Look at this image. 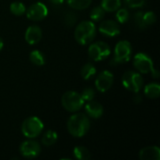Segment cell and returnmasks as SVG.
<instances>
[{"label":"cell","instance_id":"1","mask_svg":"<svg viewBox=\"0 0 160 160\" xmlns=\"http://www.w3.org/2000/svg\"><path fill=\"white\" fill-rule=\"evenodd\" d=\"M91 123L89 117L84 113H75L71 115L67 123L68 133L75 138L83 137L90 129Z\"/></svg>","mask_w":160,"mask_h":160},{"label":"cell","instance_id":"2","mask_svg":"<svg viewBox=\"0 0 160 160\" xmlns=\"http://www.w3.org/2000/svg\"><path fill=\"white\" fill-rule=\"evenodd\" d=\"M97 34V28L92 21H82L75 28V40L81 45L92 43Z\"/></svg>","mask_w":160,"mask_h":160},{"label":"cell","instance_id":"3","mask_svg":"<svg viewBox=\"0 0 160 160\" xmlns=\"http://www.w3.org/2000/svg\"><path fill=\"white\" fill-rule=\"evenodd\" d=\"M133 66L140 73L142 74L151 73L153 77L156 79H158L159 76L158 71L154 67V62L152 58L144 52H139L134 56Z\"/></svg>","mask_w":160,"mask_h":160},{"label":"cell","instance_id":"4","mask_svg":"<svg viewBox=\"0 0 160 160\" xmlns=\"http://www.w3.org/2000/svg\"><path fill=\"white\" fill-rule=\"evenodd\" d=\"M44 128L42 121L36 116L26 118L22 124V133L27 139H35L40 135Z\"/></svg>","mask_w":160,"mask_h":160},{"label":"cell","instance_id":"5","mask_svg":"<svg viewBox=\"0 0 160 160\" xmlns=\"http://www.w3.org/2000/svg\"><path fill=\"white\" fill-rule=\"evenodd\" d=\"M61 103L66 111L69 112H77L83 107L84 100L80 93L76 91H68L62 96Z\"/></svg>","mask_w":160,"mask_h":160},{"label":"cell","instance_id":"6","mask_svg":"<svg viewBox=\"0 0 160 160\" xmlns=\"http://www.w3.org/2000/svg\"><path fill=\"white\" fill-rule=\"evenodd\" d=\"M122 83L127 90L132 93H138L143 87V78L138 71L128 70L123 74Z\"/></svg>","mask_w":160,"mask_h":160},{"label":"cell","instance_id":"7","mask_svg":"<svg viewBox=\"0 0 160 160\" xmlns=\"http://www.w3.org/2000/svg\"><path fill=\"white\" fill-rule=\"evenodd\" d=\"M111 54V48L104 41H96L89 46L88 55L91 60L99 62L105 60Z\"/></svg>","mask_w":160,"mask_h":160},{"label":"cell","instance_id":"8","mask_svg":"<svg viewBox=\"0 0 160 160\" xmlns=\"http://www.w3.org/2000/svg\"><path fill=\"white\" fill-rule=\"evenodd\" d=\"M132 54V46L128 40H121L117 42L114 48V56L112 62L117 64H124L130 60Z\"/></svg>","mask_w":160,"mask_h":160},{"label":"cell","instance_id":"9","mask_svg":"<svg viewBox=\"0 0 160 160\" xmlns=\"http://www.w3.org/2000/svg\"><path fill=\"white\" fill-rule=\"evenodd\" d=\"M25 13H26V17L29 20L38 22V21H42L47 17L48 8L45 4L41 2H36L31 6H29L28 8H26Z\"/></svg>","mask_w":160,"mask_h":160},{"label":"cell","instance_id":"10","mask_svg":"<svg viewBox=\"0 0 160 160\" xmlns=\"http://www.w3.org/2000/svg\"><path fill=\"white\" fill-rule=\"evenodd\" d=\"M40 144L33 139H28L20 145V153L25 158H35L40 154Z\"/></svg>","mask_w":160,"mask_h":160},{"label":"cell","instance_id":"11","mask_svg":"<svg viewBox=\"0 0 160 160\" xmlns=\"http://www.w3.org/2000/svg\"><path fill=\"white\" fill-rule=\"evenodd\" d=\"M113 83V74L109 70L101 71L96 79L95 85L98 91L105 93L111 89Z\"/></svg>","mask_w":160,"mask_h":160},{"label":"cell","instance_id":"12","mask_svg":"<svg viewBox=\"0 0 160 160\" xmlns=\"http://www.w3.org/2000/svg\"><path fill=\"white\" fill-rule=\"evenodd\" d=\"M98 31L105 37L113 38L120 34L121 28L117 21L113 20H105L102 21L98 26Z\"/></svg>","mask_w":160,"mask_h":160},{"label":"cell","instance_id":"13","mask_svg":"<svg viewBox=\"0 0 160 160\" xmlns=\"http://www.w3.org/2000/svg\"><path fill=\"white\" fill-rule=\"evenodd\" d=\"M41 38H42V30L37 24L30 25L26 29L25 34H24L25 41L29 45H35V44L38 43L41 39Z\"/></svg>","mask_w":160,"mask_h":160},{"label":"cell","instance_id":"14","mask_svg":"<svg viewBox=\"0 0 160 160\" xmlns=\"http://www.w3.org/2000/svg\"><path fill=\"white\" fill-rule=\"evenodd\" d=\"M85 112H86V115L88 117H91V118H94V119H98V118H100L102 115H103V112H104V109H103V106L92 99L90 101H87L86 105H85Z\"/></svg>","mask_w":160,"mask_h":160},{"label":"cell","instance_id":"15","mask_svg":"<svg viewBox=\"0 0 160 160\" xmlns=\"http://www.w3.org/2000/svg\"><path fill=\"white\" fill-rule=\"evenodd\" d=\"M141 160H159L160 149L158 146H146L139 153Z\"/></svg>","mask_w":160,"mask_h":160},{"label":"cell","instance_id":"16","mask_svg":"<svg viewBox=\"0 0 160 160\" xmlns=\"http://www.w3.org/2000/svg\"><path fill=\"white\" fill-rule=\"evenodd\" d=\"M144 95L151 99L158 98L160 96V85L158 82H151L145 85L143 89Z\"/></svg>","mask_w":160,"mask_h":160},{"label":"cell","instance_id":"17","mask_svg":"<svg viewBox=\"0 0 160 160\" xmlns=\"http://www.w3.org/2000/svg\"><path fill=\"white\" fill-rule=\"evenodd\" d=\"M57 139H58V135L55 131L47 130L41 138V143L44 146H52L57 142Z\"/></svg>","mask_w":160,"mask_h":160},{"label":"cell","instance_id":"18","mask_svg":"<svg viewBox=\"0 0 160 160\" xmlns=\"http://www.w3.org/2000/svg\"><path fill=\"white\" fill-rule=\"evenodd\" d=\"M122 4V0H102L101 8L106 12H113L116 11Z\"/></svg>","mask_w":160,"mask_h":160},{"label":"cell","instance_id":"19","mask_svg":"<svg viewBox=\"0 0 160 160\" xmlns=\"http://www.w3.org/2000/svg\"><path fill=\"white\" fill-rule=\"evenodd\" d=\"M73 155L78 160H89L92 157L90 151L84 146H76L73 149Z\"/></svg>","mask_w":160,"mask_h":160},{"label":"cell","instance_id":"20","mask_svg":"<svg viewBox=\"0 0 160 160\" xmlns=\"http://www.w3.org/2000/svg\"><path fill=\"white\" fill-rule=\"evenodd\" d=\"M68 5L75 10H82L87 8L91 3L92 0H66Z\"/></svg>","mask_w":160,"mask_h":160},{"label":"cell","instance_id":"21","mask_svg":"<svg viewBox=\"0 0 160 160\" xmlns=\"http://www.w3.org/2000/svg\"><path fill=\"white\" fill-rule=\"evenodd\" d=\"M96 72H97L96 67L92 63H86L81 68V76L82 77L83 80L86 81L91 79L96 74Z\"/></svg>","mask_w":160,"mask_h":160},{"label":"cell","instance_id":"22","mask_svg":"<svg viewBox=\"0 0 160 160\" xmlns=\"http://www.w3.org/2000/svg\"><path fill=\"white\" fill-rule=\"evenodd\" d=\"M29 59L31 61V63H33L36 66H43L45 64V56L44 54L38 50L32 51L29 54Z\"/></svg>","mask_w":160,"mask_h":160},{"label":"cell","instance_id":"23","mask_svg":"<svg viewBox=\"0 0 160 160\" xmlns=\"http://www.w3.org/2000/svg\"><path fill=\"white\" fill-rule=\"evenodd\" d=\"M106 11L101 8V6L95 7L90 12V19L92 22H101L105 17Z\"/></svg>","mask_w":160,"mask_h":160},{"label":"cell","instance_id":"24","mask_svg":"<svg viewBox=\"0 0 160 160\" xmlns=\"http://www.w3.org/2000/svg\"><path fill=\"white\" fill-rule=\"evenodd\" d=\"M9 10L10 12L13 14V15H16V16H22L25 13V6L22 3V2H19V1H15V2H12L9 6Z\"/></svg>","mask_w":160,"mask_h":160},{"label":"cell","instance_id":"25","mask_svg":"<svg viewBox=\"0 0 160 160\" xmlns=\"http://www.w3.org/2000/svg\"><path fill=\"white\" fill-rule=\"evenodd\" d=\"M129 11L126 8H119L116 10V21L119 23H126L129 20Z\"/></svg>","mask_w":160,"mask_h":160},{"label":"cell","instance_id":"26","mask_svg":"<svg viewBox=\"0 0 160 160\" xmlns=\"http://www.w3.org/2000/svg\"><path fill=\"white\" fill-rule=\"evenodd\" d=\"M157 21V16L154 12L152 11H147L142 14V23L144 26V29L147 28L148 26L154 24Z\"/></svg>","mask_w":160,"mask_h":160},{"label":"cell","instance_id":"27","mask_svg":"<svg viewBox=\"0 0 160 160\" xmlns=\"http://www.w3.org/2000/svg\"><path fill=\"white\" fill-rule=\"evenodd\" d=\"M64 22L68 27L74 26L77 22V15L75 14V12H73L71 10L67 11L64 16Z\"/></svg>","mask_w":160,"mask_h":160},{"label":"cell","instance_id":"28","mask_svg":"<svg viewBox=\"0 0 160 160\" xmlns=\"http://www.w3.org/2000/svg\"><path fill=\"white\" fill-rule=\"evenodd\" d=\"M95 95H96L95 90H94L93 88H91V87L84 88V89L82 90V92L81 93V96H82V99L84 100V102H85V101L87 102V101H90V100L94 99Z\"/></svg>","mask_w":160,"mask_h":160},{"label":"cell","instance_id":"29","mask_svg":"<svg viewBox=\"0 0 160 160\" xmlns=\"http://www.w3.org/2000/svg\"><path fill=\"white\" fill-rule=\"evenodd\" d=\"M123 1L130 8H138L145 5V0H123Z\"/></svg>","mask_w":160,"mask_h":160},{"label":"cell","instance_id":"30","mask_svg":"<svg viewBox=\"0 0 160 160\" xmlns=\"http://www.w3.org/2000/svg\"><path fill=\"white\" fill-rule=\"evenodd\" d=\"M142 14H143L142 11H139V12H136L133 16L134 24L140 29H144V26L142 23Z\"/></svg>","mask_w":160,"mask_h":160},{"label":"cell","instance_id":"31","mask_svg":"<svg viewBox=\"0 0 160 160\" xmlns=\"http://www.w3.org/2000/svg\"><path fill=\"white\" fill-rule=\"evenodd\" d=\"M133 100H134L135 103H141L142 101V97L139 94V92L138 93H135L134 98H133Z\"/></svg>","mask_w":160,"mask_h":160},{"label":"cell","instance_id":"32","mask_svg":"<svg viewBox=\"0 0 160 160\" xmlns=\"http://www.w3.org/2000/svg\"><path fill=\"white\" fill-rule=\"evenodd\" d=\"M52 5H55V6H60L64 3L65 0H49Z\"/></svg>","mask_w":160,"mask_h":160},{"label":"cell","instance_id":"33","mask_svg":"<svg viewBox=\"0 0 160 160\" xmlns=\"http://www.w3.org/2000/svg\"><path fill=\"white\" fill-rule=\"evenodd\" d=\"M3 47H4V42H3V40H2V38H0V51L3 49Z\"/></svg>","mask_w":160,"mask_h":160}]
</instances>
